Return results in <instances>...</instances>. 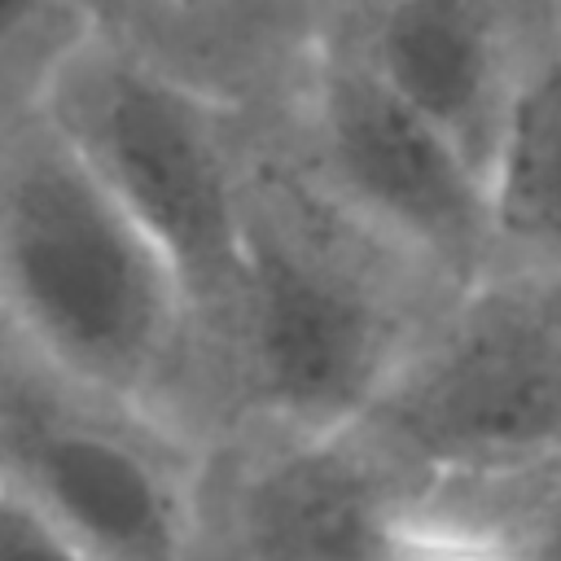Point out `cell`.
Wrapping results in <instances>:
<instances>
[{
	"mask_svg": "<svg viewBox=\"0 0 561 561\" xmlns=\"http://www.w3.org/2000/svg\"><path fill=\"white\" fill-rule=\"evenodd\" d=\"M311 184L451 294L491 276V188L351 44H329L307 79Z\"/></svg>",
	"mask_w": 561,
	"mask_h": 561,
	"instance_id": "cell-5",
	"label": "cell"
},
{
	"mask_svg": "<svg viewBox=\"0 0 561 561\" xmlns=\"http://www.w3.org/2000/svg\"><path fill=\"white\" fill-rule=\"evenodd\" d=\"M0 478L101 561H193L175 465L101 412L4 386Z\"/></svg>",
	"mask_w": 561,
	"mask_h": 561,
	"instance_id": "cell-6",
	"label": "cell"
},
{
	"mask_svg": "<svg viewBox=\"0 0 561 561\" xmlns=\"http://www.w3.org/2000/svg\"><path fill=\"white\" fill-rule=\"evenodd\" d=\"M171 263L188 316L232 342L245 280V167L219 101L92 26L35 105Z\"/></svg>",
	"mask_w": 561,
	"mask_h": 561,
	"instance_id": "cell-2",
	"label": "cell"
},
{
	"mask_svg": "<svg viewBox=\"0 0 561 561\" xmlns=\"http://www.w3.org/2000/svg\"><path fill=\"white\" fill-rule=\"evenodd\" d=\"M355 561H526V557L478 526L408 504L373 530V539L359 548Z\"/></svg>",
	"mask_w": 561,
	"mask_h": 561,
	"instance_id": "cell-10",
	"label": "cell"
},
{
	"mask_svg": "<svg viewBox=\"0 0 561 561\" xmlns=\"http://www.w3.org/2000/svg\"><path fill=\"white\" fill-rule=\"evenodd\" d=\"M368 232L311 175L245 167V280L232 324L241 394L280 434L355 430L421 337L346 245Z\"/></svg>",
	"mask_w": 561,
	"mask_h": 561,
	"instance_id": "cell-3",
	"label": "cell"
},
{
	"mask_svg": "<svg viewBox=\"0 0 561 561\" xmlns=\"http://www.w3.org/2000/svg\"><path fill=\"white\" fill-rule=\"evenodd\" d=\"M0 307L66 386L118 412H158L193 342L171 263L39 110L0 149Z\"/></svg>",
	"mask_w": 561,
	"mask_h": 561,
	"instance_id": "cell-1",
	"label": "cell"
},
{
	"mask_svg": "<svg viewBox=\"0 0 561 561\" xmlns=\"http://www.w3.org/2000/svg\"><path fill=\"white\" fill-rule=\"evenodd\" d=\"M443 316L359 430L421 478L561 456V272H491Z\"/></svg>",
	"mask_w": 561,
	"mask_h": 561,
	"instance_id": "cell-4",
	"label": "cell"
},
{
	"mask_svg": "<svg viewBox=\"0 0 561 561\" xmlns=\"http://www.w3.org/2000/svg\"><path fill=\"white\" fill-rule=\"evenodd\" d=\"M88 0H0V79L31 70L39 83L92 31Z\"/></svg>",
	"mask_w": 561,
	"mask_h": 561,
	"instance_id": "cell-11",
	"label": "cell"
},
{
	"mask_svg": "<svg viewBox=\"0 0 561 561\" xmlns=\"http://www.w3.org/2000/svg\"><path fill=\"white\" fill-rule=\"evenodd\" d=\"M0 561H101L0 478Z\"/></svg>",
	"mask_w": 561,
	"mask_h": 561,
	"instance_id": "cell-12",
	"label": "cell"
},
{
	"mask_svg": "<svg viewBox=\"0 0 561 561\" xmlns=\"http://www.w3.org/2000/svg\"><path fill=\"white\" fill-rule=\"evenodd\" d=\"M285 438L241 491L250 561H355L373 530L416 504L430 482L359 425Z\"/></svg>",
	"mask_w": 561,
	"mask_h": 561,
	"instance_id": "cell-8",
	"label": "cell"
},
{
	"mask_svg": "<svg viewBox=\"0 0 561 561\" xmlns=\"http://www.w3.org/2000/svg\"><path fill=\"white\" fill-rule=\"evenodd\" d=\"M491 272H561V13L548 26H526L491 167Z\"/></svg>",
	"mask_w": 561,
	"mask_h": 561,
	"instance_id": "cell-9",
	"label": "cell"
},
{
	"mask_svg": "<svg viewBox=\"0 0 561 561\" xmlns=\"http://www.w3.org/2000/svg\"><path fill=\"white\" fill-rule=\"evenodd\" d=\"M351 44L486 180L513 105L526 26L508 0H373Z\"/></svg>",
	"mask_w": 561,
	"mask_h": 561,
	"instance_id": "cell-7",
	"label": "cell"
},
{
	"mask_svg": "<svg viewBox=\"0 0 561 561\" xmlns=\"http://www.w3.org/2000/svg\"><path fill=\"white\" fill-rule=\"evenodd\" d=\"M140 4H162V9H180V13H193V9H206V4H219V0H140Z\"/></svg>",
	"mask_w": 561,
	"mask_h": 561,
	"instance_id": "cell-13",
	"label": "cell"
}]
</instances>
